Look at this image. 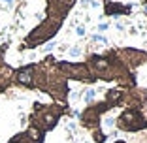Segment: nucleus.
Here are the masks:
<instances>
[{
  "mask_svg": "<svg viewBox=\"0 0 147 143\" xmlns=\"http://www.w3.org/2000/svg\"><path fill=\"white\" fill-rule=\"evenodd\" d=\"M142 4H147V0H143V2H142Z\"/></svg>",
  "mask_w": 147,
  "mask_h": 143,
  "instance_id": "obj_28",
  "label": "nucleus"
},
{
  "mask_svg": "<svg viewBox=\"0 0 147 143\" xmlns=\"http://www.w3.org/2000/svg\"><path fill=\"white\" fill-rule=\"evenodd\" d=\"M13 72L15 70L9 68L8 64H4L2 58H0V91H6L13 83Z\"/></svg>",
  "mask_w": 147,
  "mask_h": 143,
  "instance_id": "obj_13",
  "label": "nucleus"
},
{
  "mask_svg": "<svg viewBox=\"0 0 147 143\" xmlns=\"http://www.w3.org/2000/svg\"><path fill=\"white\" fill-rule=\"evenodd\" d=\"M45 17L57 19V21L64 23V19L68 17V13L72 11V8L76 6L78 0H45Z\"/></svg>",
  "mask_w": 147,
  "mask_h": 143,
  "instance_id": "obj_9",
  "label": "nucleus"
},
{
  "mask_svg": "<svg viewBox=\"0 0 147 143\" xmlns=\"http://www.w3.org/2000/svg\"><path fill=\"white\" fill-rule=\"evenodd\" d=\"M119 58L126 64V68L134 72L136 68L143 66L147 62V51H142V49H136V47H119L115 49Z\"/></svg>",
  "mask_w": 147,
  "mask_h": 143,
  "instance_id": "obj_8",
  "label": "nucleus"
},
{
  "mask_svg": "<svg viewBox=\"0 0 147 143\" xmlns=\"http://www.w3.org/2000/svg\"><path fill=\"white\" fill-rule=\"evenodd\" d=\"M55 68L64 75L68 81H78L85 85H94L96 77L87 66V62L79 60H55Z\"/></svg>",
  "mask_w": 147,
  "mask_h": 143,
  "instance_id": "obj_6",
  "label": "nucleus"
},
{
  "mask_svg": "<svg viewBox=\"0 0 147 143\" xmlns=\"http://www.w3.org/2000/svg\"><path fill=\"white\" fill-rule=\"evenodd\" d=\"M104 124H106V126H115V119H113V117H106Z\"/></svg>",
  "mask_w": 147,
  "mask_h": 143,
  "instance_id": "obj_22",
  "label": "nucleus"
},
{
  "mask_svg": "<svg viewBox=\"0 0 147 143\" xmlns=\"http://www.w3.org/2000/svg\"><path fill=\"white\" fill-rule=\"evenodd\" d=\"M64 113H68L66 104H57V102L55 104H40V102H36L34 111L30 113V126H36L47 134L59 124Z\"/></svg>",
  "mask_w": 147,
  "mask_h": 143,
  "instance_id": "obj_3",
  "label": "nucleus"
},
{
  "mask_svg": "<svg viewBox=\"0 0 147 143\" xmlns=\"http://www.w3.org/2000/svg\"><path fill=\"white\" fill-rule=\"evenodd\" d=\"M81 55H83V49L79 45H74V47L68 49V56H72V58H79Z\"/></svg>",
  "mask_w": 147,
  "mask_h": 143,
  "instance_id": "obj_16",
  "label": "nucleus"
},
{
  "mask_svg": "<svg viewBox=\"0 0 147 143\" xmlns=\"http://www.w3.org/2000/svg\"><path fill=\"white\" fill-rule=\"evenodd\" d=\"M2 2H6V4H8V6H11L13 2H15V0H2Z\"/></svg>",
  "mask_w": 147,
  "mask_h": 143,
  "instance_id": "obj_25",
  "label": "nucleus"
},
{
  "mask_svg": "<svg viewBox=\"0 0 147 143\" xmlns=\"http://www.w3.org/2000/svg\"><path fill=\"white\" fill-rule=\"evenodd\" d=\"M85 62L91 68V72L94 74L96 81H106V83L115 81L119 85V89L136 87L134 72L126 68V64L119 58L115 49H109V51L102 53V55L89 53Z\"/></svg>",
  "mask_w": 147,
  "mask_h": 143,
  "instance_id": "obj_1",
  "label": "nucleus"
},
{
  "mask_svg": "<svg viewBox=\"0 0 147 143\" xmlns=\"http://www.w3.org/2000/svg\"><path fill=\"white\" fill-rule=\"evenodd\" d=\"M108 28H109L108 23H100V25H98V32H106Z\"/></svg>",
  "mask_w": 147,
  "mask_h": 143,
  "instance_id": "obj_23",
  "label": "nucleus"
},
{
  "mask_svg": "<svg viewBox=\"0 0 147 143\" xmlns=\"http://www.w3.org/2000/svg\"><path fill=\"white\" fill-rule=\"evenodd\" d=\"M89 4H91V0H81V6H83V8H87Z\"/></svg>",
  "mask_w": 147,
  "mask_h": 143,
  "instance_id": "obj_24",
  "label": "nucleus"
},
{
  "mask_svg": "<svg viewBox=\"0 0 147 143\" xmlns=\"http://www.w3.org/2000/svg\"><path fill=\"white\" fill-rule=\"evenodd\" d=\"M91 40L94 42V44H108V38H106V36H102V34H94Z\"/></svg>",
  "mask_w": 147,
  "mask_h": 143,
  "instance_id": "obj_18",
  "label": "nucleus"
},
{
  "mask_svg": "<svg viewBox=\"0 0 147 143\" xmlns=\"http://www.w3.org/2000/svg\"><path fill=\"white\" fill-rule=\"evenodd\" d=\"M142 8H143V13L147 15V4H142Z\"/></svg>",
  "mask_w": 147,
  "mask_h": 143,
  "instance_id": "obj_26",
  "label": "nucleus"
},
{
  "mask_svg": "<svg viewBox=\"0 0 147 143\" xmlns=\"http://www.w3.org/2000/svg\"><path fill=\"white\" fill-rule=\"evenodd\" d=\"M102 8H104L106 17H113V19L132 13V4H123V2H115V0H102Z\"/></svg>",
  "mask_w": 147,
  "mask_h": 143,
  "instance_id": "obj_12",
  "label": "nucleus"
},
{
  "mask_svg": "<svg viewBox=\"0 0 147 143\" xmlns=\"http://www.w3.org/2000/svg\"><path fill=\"white\" fill-rule=\"evenodd\" d=\"M34 72H36V62L25 64L13 72V83L23 89H36L34 87Z\"/></svg>",
  "mask_w": 147,
  "mask_h": 143,
  "instance_id": "obj_11",
  "label": "nucleus"
},
{
  "mask_svg": "<svg viewBox=\"0 0 147 143\" xmlns=\"http://www.w3.org/2000/svg\"><path fill=\"white\" fill-rule=\"evenodd\" d=\"M117 130L126 134H142L147 132V115L143 109L138 107H125L115 119Z\"/></svg>",
  "mask_w": 147,
  "mask_h": 143,
  "instance_id": "obj_5",
  "label": "nucleus"
},
{
  "mask_svg": "<svg viewBox=\"0 0 147 143\" xmlns=\"http://www.w3.org/2000/svg\"><path fill=\"white\" fill-rule=\"evenodd\" d=\"M94 98H96V91H94L92 87H89L85 92H83V102H85L87 105L92 104V102H94Z\"/></svg>",
  "mask_w": 147,
  "mask_h": 143,
  "instance_id": "obj_14",
  "label": "nucleus"
},
{
  "mask_svg": "<svg viewBox=\"0 0 147 143\" xmlns=\"http://www.w3.org/2000/svg\"><path fill=\"white\" fill-rule=\"evenodd\" d=\"M76 34H78L79 38H83V36H85V26H83V25L76 26Z\"/></svg>",
  "mask_w": 147,
  "mask_h": 143,
  "instance_id": "obj_21",
  "label": "nucleus"
},
{
  "mask_svg": "<svg viewBox=\"0 0 147 143\" xmlns=\"http://www.w3.org/2000/svg\"><path fill=\"white\" fill-rule=\"evenodd\" d=\"M123 105L125 107H138V109H147V89L142 87H130L125 89V96H123Z\"/></svg>",
  "mask_w": 147,
  "mask_h": 143,
  "instance_id": "obj_10",
  "label": "nucleus"
},
{
  "mask_svg": "<svg viewBox=\"0 0 147 143\" xmlns=\"http://www.w3.org/2000/svg\"><path fill=\"white\" fill-rule=\"evenodd\" d=\"M34 87L40 89L42 92L49 94L57 104H66L70 94L68 79L55 68V58L47 55L42 62L36 64L34 72Z\"/></svg>",
  "mask_w": 147,
  "mask_h": 143,
  "instance_id": "obj_2",
  "label": "nucleus"
},
{
  "mask_svg": "<svg viewBox=\"0 0 147 143\" xmlns=\"http://www.w3.org/2000/svg\"><path fill=\"white\" fill-rule=\"evenodd\" d=\"M8 143H30V141H28V138H26L25 132H19V134H15Z\"/></svg>",
  "mask_w": 147,
  "mask_h": 143,
  "instance_id": "obj_15",
  "label": "nucleus"
},
{
  "mask_svg": "<svg viewBox=\"0 0 147 143\" xmlns=\"http://www.w3.org/2000/svg\"><path fill=\"white\" fill-rule=\"evenodd\" d=\"M108 111H111V107H109V104L106 100H102V102H92V104H89L79 113V122H81V126L87 128L89 132L100 130L102 117H104Z\"/></svg>",
  "mask_w": 147,
  "mask_h": 143,
  "instance_id": "obj_7",
  "label": "nucleus"
},
{
  "mask_svg": "<svg viewBox=\"0 0 147 143\" xmlns=\"http://www.w3.org/2000/svg\"><path fill=\"white\" fill-rule=\"evenodd\" d=\"M61 28H62L61 21L45 17L38 26H34V28L25 36V40H23V44H21V51H25V49H36V47H40V45H45L47 42H51V40L59 34Z\"/></svg>",
  "mask_w": 147,
  "mask_h": 143,
  "instance_id": "obj_4",
  "label": "nucleus"
},
{
  "mask_svg": "<svg viewBox=\"0 0 147 143\" xmlns=\"http://www.w3.org/2000/svg\"><path fill=\"white\" fill-rule=\"evenodd\" d=\"M113 143H126L125 139H117V141H113Z\"/></svg>",
  "mask_w": 147,
  "mask_h": 143,
  "instance_id": "obj_27",
  "label": "nucleus"
},
{
  "mask_svg": "<svg viewBox=\"0 0 147 143\" xmlns=\"http://www.w3.org/2000/svg\"><path fill=\"white\" fill-rule=\"evenodd\" d=\"M55 45H57V42H55V40H51V42H47V44L43 45V51H45V53H51L53 49H55Z\"/></svg>",
  "mask_w": 147,
  "mask_h": 143,
  "instance_id": "obj_19",
  "label": "nucleus"
},
{
  "mask_svg": "<svg viewBox=\"0 0 147 143\" xmlns=\"http://www.w3.org/2000/svg\"><path fill=\"white\" fill-rule=\"evenodd\" d=\"M91 134H92V139H94L96 143H104L106 138H108V136H106L102 130H94V132H91Z\"/></svg>",
  "mask_w": 147,
  "mask_h": 143,
  "instance_id": "obj_17",
  "label": "nucleus"
},
{
  "mask_svg": "<svg viewBox=\"0 0 147 143\" xmlns=\"http://www.w3.org/2000/svg\"><path fill=\"white\" fill-rule=\"evenodd\" d=\"M134 143H147V132H142V134H138V138L134 139Z\"/></svg>",
  "mask_w": 147,
  "mask_h": 143,
  "instance_id": "obj_20",
  "label": "nucleus"
}]
</instances>
